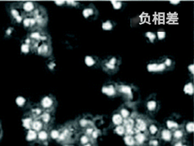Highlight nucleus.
<instances>
[{
    "mask_svg": "<svg viewBox=\"0 0 194 146\" xmlns=\"http://www.w3.org/2000/svg\"><path fill=\"white\" fill-rule=\"evenodd\" d=\"M118 94L121 96L126 100L129 102H135L137 100L138 94L133 85L124 82L117 83Z\"/></svg>",
    "mask_w": 194,
    "mask_h": 146,
    "instance_id": "1",
    "label": "nucleus"
},
{
    "mask_svg": "<svg viewBox=\"0 0 194 146\" xmlns=\"http://www.w3.org/2000/svg\"><path fill=\"white\" fill-rule=\"evenodd\" d=\"M147 70L150 73L161 74L167 71V69L161 58L157 60H153L147 65Z\"/></svg>",
    "mask_w": 194,
    "mask_h": 146,
    "instance_id": "2",
    "label": "nucleus"
},
{
    "mask_svg": "<svg viewBox=\"0 0 194 146\" xmlns=\"http://www.w3.org/2000/svg\"><path fill=\"white\" fill-rule=\"evenodd\" d=\"M56 105V101L51 95H48L43 97L40 101V107L43 111L53 112Z\"/></svg>",
    "mask_w": 194,
    "mask_h": 146,
    "instance_id": "3",
    "label": "nucleus"
},
{
    "mask_svg": "<svg viewBox=\"0 0 194 146\" xmlns=\"http://www.w3.org/2000/svg\"><path fill=\"white\" fill-rule=\"evenodd\" d=\"M82 14L85 19L90 21H93L95 20L97 18V17L99 16V13L97 7L93 4L90 3L83 9Z\"/></svg>",
    "mask_w": 194,
    "mask_h": 146,
    "instance_id": "4",
    "label": "nucleus"
},
{
    "mask_svg": "<svg viewBox=\"0 0 194 146\" xmlns=\"http://www.w3.org/2000/svg\"><path fill=\"white\" fill-rule=\"evenodd\" d=\"M146 108L147 111L149 114H155L159 110V103L157 100L155 95H151L148 98H147L146 103H145Z\"/></svg>",
    "mask_w": 194,
    "mask_h": 146,
    "instance_id": "5",
    "label": "nucleus"
},
{
    "mask_svg": "<svg viewBox=\"0 0 194 146\" xmlns=\"http://www.w3.org/2000/svg\"><path fill=\"white\" fill-rule=\"evenodd\" d=\"M102 93L108 97H115L118 94L117 83L113 82H108L105 83L102 88Z\"/></svg>",
    "mask_w": 194,
    "mask_h": 146,
    "instance_id": "6",
    "label": "nucleus"
},
{
    "mask_svg": "<svg viewBox=\"0 0 194 146\" xmlns=\"http://www.w3.org/2000/svg\"><path fill=\"white\" fill-rule=\"evenodd\" d=\"M148 122L142 116H137L135 118V129L138 132H146L148 127Z\"/></svg>",
    "mask_w": 194,
    "mask_h": 146,
    "instance_id": "7",
    "label": "nucleus"
},
{
    "mask_svg": "<svg viewBox=\"0 0 194 146\" xmlns=\"http://www.w3.org/2000/svg\"><path fill=\"white\" fill-rule=\"evenodd\" d=\"M179 118L177 116H171L166 121V128L171 131H173L174 130L181 127V123H179Z\"/></svg>",
    "mask_w": 194,
    "mask_h": 146,
    "instance_id": "8",
    "label": "nucleus"
},
{
    "mask_svg": "<svg viewBox=\"0 0 194 146\" xmlns=\"http://www.w3.org/2000/svg\"><path fill=\"white\" fill-rule=\"evenodd\" d=\"M161 129L160 126L155 121H152V122L148 123L147 131H148V135L151 136V138L158 137Z\"/></svg>",
    "mask_w": 194,
    "mask_h": 146,
    "instance_id": "9",
    "label": "nucleus"
},
{
    "mask_svg": "<svg viewBox=\"0 0 194 146\" xmlns=\"http://www.w3.org/2000/svg\"><path fill=\"white\" fill-rule=\"evenodd\" d=\"M85 64L88 67L95 68L97 66H99L101 64V61L99 59V57L95 55H87L84 58Z\"/></svg>",
    "mask_w": 194,
    "mask_h": 146,
    "instance_id": "10",
    "label": "nucleus"
},
{
    "mask_svg": "<svg viewBox=\"0 0 194 146\" xmlns=\"http://www.w3.org/2000/svg\"><path fill=\"white\" fill-rule=\"evenodd\" d=\"M100 66H101L102 68H103V70H104L105 72H106L109 74H116V73L119 71V67L110 64V63L107 62L105 59L103 60L102 61H101Z\"/></svg>",
    "mask_w": 194,
    "mask_h": 146,
    "instance_id": "11",
    "label": "nucleus"
},
{
    "mask_svg": "<svg viewBox=\"0 0 194 146\" xmlns=\"http://www.w3.org/2000/svg\"><path fill=\"white\" fill-rule=\"evenodd\" d=\"M93 125V120L91 119L90 116H82L78 119L77 123L76 124L77 127L85 129L87 127Z\"/></svg>",
    "mask_w": 194,
    "mask_h": 146,
    "instance_id": "12",
    "label": "nucleus"
},
{
    "mask_svg": "<svg viewBox=\"0 0 194 146\" xmlns=\"http://www.w3.org/2000/svg\"><path fill=\"white\" fill-rule=\"evenodd\" d=\"M39 119H40V120L42 121L45 127L50 125L53 121V112L43 111Z\"/></svg>",
    "mask_w": 194,
    "mask_h": 146,
    "instance_id": "13",
    "label": "nucleus"
},
{
    "mask_svg": "<svg viewBox=\"0 0 194 146\" xmlns=\"http://www.w3.org/2000/svg\"><path fill=\"white\" fill-rule=\"evenodd\" d=\"M159 138L164 142H169L172 140V131L168 129L167 128H163L159 132Z\"/></svg>",
    "mask_w": 194,
    "mask_h": 146,
    "instance_id": "14",
    "label": "nucleus"
},
{
    "mask_svg": "<svg viewBox=\"0 0 194 146\" xmlns=\"http://www.w3.org/2000/svg\"><path fill=\"white\" fill-rule=\"evenodd\" d=\"M118 113L122 116V117L124 120V119L132 117L133 109L130 106L126 105V104H124V105L120 107Z\"/></svg>",
    "mask_w": 194,
    "mask_h": 146,
    "instance_id": "15",
    "label": "nucleus"
},
{
    "mask_svg": "<svg viewBox=\"0 0 194 146\" xmlns=\"http://www.w3.org/2000/svg\"><path fill=\"white\" fill-rule=\"evenodd\" d=\"M136 145H143L147 141L148 137L145 132H138L133 136Z\"/></svg>",
    "mask_w": 194,
    "mask_h": 146,
    "instance_id": "16",
    "label": "nucleus"
},
{
    "mask_svg": "<svg viewBox=\"0 0 194 146\" xmlns=\"http://www.w3.org/2000/svg\"><path fill=\"white\" fill-rule=\"evenodd\" d=\"M185 133H186L184 131V129L182 127L174 130L172 131V140H173L174 142L183 140L185 136Z\"/></svg>",
    "mask_w": 194,
    "mask_h": 146,
    "instance_id": "17",
    "label": "nucleus"
},
{
    "mask_svg": "<svg viewBox=\"0 0 194 146\" xmlns=\"http://www.w3.org/2000/svg\"><path fill=\"white\" fill-rule=\"evenodd\" d=\"M161 59L164 63V64L165 65L167 70H170L171 69H173L174 66H175V60L171 57L164 56V57L161 58Z\"/></svg>",
    "mask_w": 194,
    "mask_h": 146,
    "instance_id": "18",
    "label": "nucleus"
},
{
    "mask_svg": "<svg viewBox=\"0 0 194 146\" xmlns=\"http://www.w3.org/2000/svg\"><path fill=\"white\" fill-rule=\"evenodd\" d=\"M44 127H45V125H44L42 121L40 120V119H34L31 124V129L38 133L41 130L43 129Z\"/></svg>",
    "mask_w": 194,
    "mask_h": 146,
    "instance_id": "19",
    "label": "nucleus"
},
{
    "mask_svg": "<svg viewBox=\"0 0 194 146\" xmlns=\"http://www.w3.org/2000/svg\"><path fill=\"white\" fill-rule=\"evenodd\" d=\"M43 112V111L42 110V108H41L40 106H35L31 108L30 116L33 119H39Z\"/></svg>",
    "mask_w": 194,
    "mask_h": 146,
    "instance_id": "20",
    "label": "nucleus"
},
{
    "mask_svg": "<svg viewBox=\"0 0 194 146\" xmlns=\"http://www.w3.org/2000/svg\"><path fill=\"white\" fill-rule=\"evenodd\" d=\"M111 121L115 126L120 125L123 124L124 118H122V116L117 112V113H115V114H113L111 118Z\"/></svg>",
    "mask_w": 194,
    "mask_h": 146,
    "instance_id": "21",
    "label": "nucleus"
},
{
    "mask_svg": "<svg viewBox=\"0 0 194 146\" xmlns=\"http://www.w3.org/2000/svg\"><path fill=\"white\" fill-rule=\"evenodd\" d=\"M116 23L114 21L111 19H107L103 21L102 23V28L104 31H111L115 28Z\"/></svg>",
    "mask_w": 194,
    "mask_h": 146,
    "instance_id": "22",
    "label": "nucleus"
},
{
    "mask_svg": "<svg viewBox=\"0 0 194 146\" xmlns=\"http://www.w3.org/2000/svg\"><path fill=\"white\" fill-rule=\"evenodd\" d=\"M49 134L45 129L37 133V139L40 142H47L49 139Z\"/></svg>",
    "mask_w": 194,
    "mask_h": 146,
    "instance_id": "23",
    "label": "nucleus"
},
{
    "mask_svg": "<svg viewBox=\"0 0 194 146\" xmlns=\"http://www.w3.org/2000/svg\"><path fill=\"white\" fill-rule=\"evenodd\" d=\"M77 138L78 140V142H79V143L82 146L87 144L88 143L91 142V140L89 136L87 135L86 134H85L84 133L78 135V136H77Z\"/></svg>",
    "mask_w": 194,
    "mask_h": 146,
    "instance_id": "24",
    "label": "nucleus"
},
{
    "mask_svg": "<svg viewBox=\"0 0 194 146\" xmlns=\"http://www.w3.org/2000/svg\"><path fill=\"white\" fill-rule=\"evenodd\" d=\"M105 60L107 62L118 67H119V66L121 64V58L119 57H117V56H109L107 58H105Z\"/></svg>",
    "mask_w": 194,
    "mask_h": 146,
    "instance_id": "25",
    "label": "nucleus"
},
{
    "mask_svg": "<svg viewBox=\"0 0 194 146\" xmlns=\"http://www.w3.org/2000/svg\"><path fill=\"white\" fill-rule=\"evenodd\" d=\"M125 129H131L135 127V118L133 117L124 119L123 121V124Z\"/></svg>",
    "mask_w": 194,
    "mask_h": 146,
    "instance_id": "26",
    "label": "nucleus"
},
{
    "mask_svg": "<svg viewBox=\"0 0 194 146\" xmlns=\"http://www.w3.org/2000/svg\"><path fill=\"white\" fill-rule=\"evenodd\" d=\"M184 92L186 94L193 95L194 92V87L192 82H188L185 85L184 87Z\"/></svg>",
    "mask_w": 194,
    "mask_h": 146,
    "instance_id": "27",
    "label": "nucleus"
},
{
    "mask_svg": "<svg viewBox=\"0 0 194 146\" xmlns=\"http://www.w3.org/2000/svg\"><path fill=\"white\" fill-rule=\"evenodd\" d=\"M124 140L125 143L128 146H135L136 143L135 141L133 136H130V135H124Z\"/></svg>",
    "mask_w": 194,
    "mask_h": 146,
    "instance_id": "28",
    "label": "nucleus"
},
{
    "mask_svg": "<svg viewBox=\"0 0 194 146\" xmlns=\"http://www.w3.org/2000/svg\"><path fill=\"white\" fill-rule=\"evenodd\" d=\"M145 37L148 40L149 42L151 43H154L156 42V40H157L156 34L152 32V31H148L145 33Z\"/></svg>",
    "mask_w": 194,
    "mask_h": 146,
    "instance_id": "29",
    "label": "nucleus"
},
{
    "mask_svg": "<svg viewBox=\"0 0 194 146\" xmlns=\"http://www.w3.org/2000/svg\"><path fill=\"white\" fill-rule=\"evenodd\" d=\"M23 8L27 13H31L35 10V5L33 2H25V3H23Z\"/></svg>",
    "mask_w": 194,
    "mask_h": 146,
    "instance_id": "30",
    "label": "nucleus"
},
{
    "mask_svg": "<svg viewBox=\"0 0 194 146\" xmlns=\"http://www.w3.org/2000/svg\"><path fill=\"white\" fill-rule=\"evenodd\" d=\"M184 131L185 133L188 134L193 133L194 125L193 121H187L184 125Z\"/></svg>",
    "mask_w": 194,
    "mask_h": 146,
    "instance_id": "31",
    "label": "nucleus"
},
{
    "mask_svg": "<svg viewBox=\"0 0 194 146\" xmlns=\"http://www.w3.org/2000/svg\"><path fill=\"white\" fill-rule=\"evenodd\" d=\"M114 132L117 135L119 136H124L125 135V127L123 125L115 126Z\"/></svg>",
    "mask_w": 194,
    "mask_h": 146,
    "instance_id": "32",
    "label": "nucleus"
},
{
    "mask_svg": "<svg viewBox=\"0 0 194 146\" xmlns=\"http://www.w3.org/2000/svg\"><path fill=\"white\" fill-rule=\"evenodd\" d=\"M155 34L157 36V38L159 40H164V39H165L166 36V31L163 29H159V30L157 31V33Z\"/></svg>",
    "mask_w": 194,
    "mask_h": 146,
    "instance_id": "33",
    "label": "nucleus"
},
{
    "mask_svg": "<svg viewBox=\"0 0 194 146\" xmlns=\"http://www.w3.org/2000/svg\"><path fill=\"white\" fill-rule=\"evenodd\" d=\"M111 3L112 4V6L113 7V9L115 10H120L123 8L124 6V3L122 1H111Z\"/></svg>",
    "mask_w": 194,
    "mask_h": 146,
    "instance_id": "34",
    "label": "nucleus"
},
{
    "mask_svg": "<svg viewBox=\"0 0 194 146\" xmlns=\"http://www.w3.org/2000/svg\"><path fill=\"white\" fill-rule=\"evenodd\" d=\"M148 143L149 146H159L160 145V140L157 138H151V139L148 140Z\"/></svg>",
    "mask_w": 194,
    "mask_h": 146,
    "instance_id": "35",
    "label": "nucleus"
},
{
    "mask_svg": "<svg viewBox=\"0 0 194 146\" xmlns=\"http://www.w3.org/2000/svg\"><path fill=\"white\" fill-rule=\"evenodd\" d=\"M59 135H60V131L56 130V129H54V130L51 131V133L49 134V136L53 138V139L57 140L58 138Z\"/></svg>",
    "mask_w": 194,
    "mask_h": 146,
    "instance_id": "36",
    "label": "nucleus"
},
{
    "mask_svg": "<svg viewBox=\"0 0 194 146\" xmlns=\"http://www.w3.org/2000/svg\"><path fill=\"white\" fill-rule=\"evenodd\" d=\"M94 130H95V128L93 127V125H91L85 129L84 133L86 134L87 135H88L90 137V136L91 135V134L93 131H94Z\"/></svg>",
    "mask_w": 194,
    "mask_h": 146,
    "instance_id": "37",
    "label": "nucleus"
},
{
    "mask_svg": "<svg viewBox=\"0 0 194 146\" xmlns=\"http://www.w3.org/2000/svg\"><path fill=\"white\" fill-rule=\"evenodd\" d=\"M66 3H67L69 6H71V7H79L80 3V2H77V1H67L66 2Z\"/></svg>",
    "mask_w": 194,
    "mask_h": 146,
    "instance_id": "38",
    "label": "nucleus"
},
{
    "mask_svg": "<svg viewBox=\"0 0 194 146\" xmlns=\"http://www.w3.org/2000/svg\"><path fill=\"white\" fill-rule=\"evenodd\" d=\"M99 131L95 129L94 131L92 133L91 135L90 136V138H91V139H92V140H96V139H97L98 137H99Z\"/></svg>",
    "mask_w": 194,
    "mask_h": 146,
    "instance_id": "39",
    "label": "nucleus"
},
{
    "mask_svg": "<svg viewBox=\"0 0 194 146\" xmlns=\"http://www.w3.org/2000/svg\"><path fill=\"white\" fill-rule=\"evenodd\" d=\"M188 70L189 73H190V74L193 76V74H194V65L193 64H190V65L188 66Z\"/></svg>",
    "mask_w": 194,
    "mask_h": 146,
    "instance_id": "40",
    "label": "nucleus"
},
{
    "mask_svg": "<svg viewBox=\"0 0 194 146\" xmlns=\"http://www.w3.org/2000/svg\"><path fill=\"white\" fill-rule=\"evenodd\" d=\"M169 3L174 5H177L180 3V1H171L169 2Z\"/></svg>",
    "mask_w": 194,
    "mask_h": 146,
    "instance_id": "41",
    "label": "nucleus"
},
{
    "mask_svg": "<svg viewBox=\"0 0 194 146\" xmlns=\"http://www.w3.org/2000/svg\"><path fill=\"white\" fill-rule=\"evenodd\" d=\"M56 5H62L63 4H65L66 2L65 1H57L55 3Z\"/></svg>",
    "mask_w": 194,
    "mask_h": 146,
    "instance_id": "42",
    "label": "nucleus"
},
{
    "mask_svg": "<svg viewBox=\"0 0 194 146\" xmlns=\"http://www.w3.org/2000/svg\"><path fill=\"white\" fill-rule=\"evenodd\" d=\"M2 133H3V131H2V128H1V124H0V138L2 136Z\"/></svg>",
    "mask_w": 194,
    "mask_h": 146,
    "instance_id": "43",
    "label": "nucleus"
},
{
    "mask_svg": "<svg viewBox=\"0 0 194 146\" xmlns=\"http://www.w3.org/2000/svg\"><path fill=\"white\" fill-rule=\"evenodd\" d=\"M83 146H93V145H92V143H91V142H89V143H87V144H86V145H83Z\"/></svg>",
    "mask_w": 194,
    "mask_h": 146,
    "instance_id": "44",
    "label": "nucleus"
},
{
    "mask_svg": "<svg viewBox=\"0 0 194 146\" xmlns=\"http://www.w3.org/2000/svg\"><path fill=\"white\" fill-rule=\"evenodd\" d=\"M181 146H188V144H186V143H185V142H183V144H182V145Z\"/></svg>",
    "mask_w": 194,
    "mask_h": 146,
    "instance_id": "45",
    "label": "nucleus"
}]
</instances>
